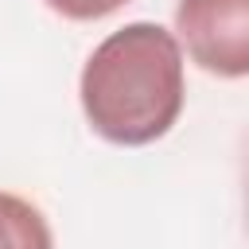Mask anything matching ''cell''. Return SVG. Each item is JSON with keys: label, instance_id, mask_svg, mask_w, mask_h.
I'll list each match as a JSON object with an SVG mask.
<instances>
[{"label": "cell", "instance_id": "6da1fadb", "mask_svg": "<svg viewBox=\"0 0 249 249\" xmlns=\"http://www.w3.org/2000/svg\"><path fill=\"white\" fill-rule=\"evenodd\" d=\"M89 128L121 148H144L171 132L183 113V51L179 39L148 19L105 35L78 78Z\"/></svg>", "mask_w": 249, "mask_h": 249}, {"label": "cell", "instance_id": "7a4b0ae2", "mask_svg": "<svg viewBox=\"0 0 249 249\" xmlns=\"http://www.w3.org/2000/svg\"><path fill=\"white\" fill-rule=\"evenodd\" d=\"M179 51L214 78H249V0H179Z\"/></svg>", "mask_w": 249, "mask_h": 249}, {"label": "cell", "instance_id": "277c9868", "mask_svg": "<svg viewBox=\"0 0 249 249\" xmlns=\"http://www.w3.org/2000/svg\"><path fill=\"white\" fill-rule=\"evenodd\" d=\"M54 16L74 19V23H89V19H105L113 12H121L128 0H43Z\"/></svg>", "mask_w": 249, "mask_h": 249}, {"label": "cell", "instance_id": "3957f363", "mask_svg": "<svg viewBox=\"0 0 249 249\" xmlns=\"http://www.w3.org/2000/svg\"><path fill=\"white\" fill-rule=\"evenodd\" d=\"M0 249H54L43 210L12 191H0Z\"/></svg>", "mask_w": 249, "mask_h": 249}, {"label": "cell", "instance_id": "5b68a950", "mask_svg": "<svg viewBox=\"0 0 249 249\" xmlns=\"http://www.w3.org/2000/svg\"><path fill=\"white\" fill-rule=\"evenodd\" d=\"M245 226H249V163H245Z\"/></svg>", "mask_w": 249, "mask_h": 249}]
</instances>
